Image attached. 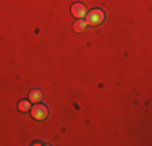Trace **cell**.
Returning <instances> with one entry per match:
<instances>
[{"instance_id": "1", "label": "cell", "mask_w": 152, "mask_h": 146, "mask_svg": "<svg viewBox=\"0 0 152 146\" xmlns=\"http://www.w3.org/2000/svg\"><path fill=\"white\" fill-rule=\"evenodd\" d=\"M86 24L88 26H99L100 23H102L104 20H105V13L102 12V10H91V12H88L86 13Z\"/></svg>"}, {"instance_id": "2", "label": "cell", "mask_w": 152, "mask_h": 146, "mask_svg": "<svg viewBox=\"0 0 152 146\" xmlns=\"http://www.w3.org/2000/svg\"><path fill=\"white\" fill-rule=\"evenodd\" d=\"M31 115H32V119H36V120H44V119H47V115H49V109H47L44 104H39L37 102V104L31 109Z\"/></svg>"}, {"instance_id": "3", "label": "cell", "mask_w": 152, "mask_h": 146, "mask_svg": "<svg viewBox=\"0 0 152 146\" xmlns=\"http://www.w3.org/2000/svg\"><path fill=\"white\" fill-rule=\"evenodd\" d=\"M71 13H73L78 20H83V18L86 16V13H88V10H86V7L83 5V3H73V5H71Z\"/></svg>"}, {"instance_id": "4", "label": "cell", "mask_w": 152, "mask_h": 146, "mask_svg": "<svg viewBox=\"0 0 152 146\" xmlns=\"http://www.w3.org/2000/svg\"><path fill=\"white\" fill-rule=\"evenodd\" d=\"M42 101V93L39 89H32L29 93V102H34V104H37V102Z\"/></svg>"}, {"instance_id": "5", "label": "cell", "mask_w": 152, "mask_h": 146, "mask_svg": "<svg viewBox=\"0 0 152 146\" xmlns=\"http://www.w3.org/2000/svg\"><path fill=\"white\" fill-rule=\"evenodd\" d=\"M86 26H88V24H86L84 20H76V23L73 24V28H75L76 32H83L86 29Z\"/></svg>"}, {"instance_id": "6", "label": "cell", "mask_w": 152, "mask_h": 146, "mask_svg": "<svg viewBox=\"0 0 152 146\" xmlns=\"http://www.w3.org/2000/svg\"><path fill=\"white\" fill-rule=\"evenodd\" d=\"M18 109H20L21 112H28L31 109V104H29V101H21L20 104H18Z\"/></svg>"}]
</instances>
